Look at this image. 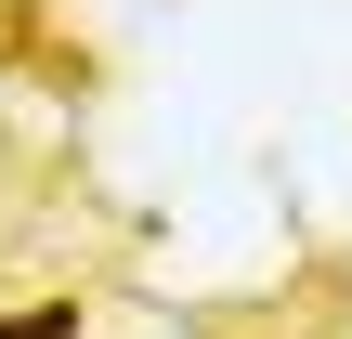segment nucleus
Wrapping results in <instances>:
<instances>
[{
	"label": "nucleus",
	"instance_id": "1",
	"mask_svg": "<svg viewBox=\"0 0 352 339\" xmlns=\"http://www.w3.org/2000/svg\"><path fill=\"white\" fill-rule=\"evenodd\" d=\"M0 339H78V300H39V314H0Z\"/></svg>",
	"mask_w": 352,
	"mask_h": 339
}]
</instances>
